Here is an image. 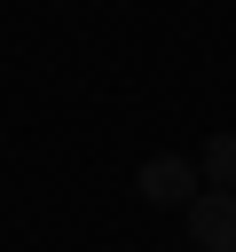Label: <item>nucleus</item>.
I'll use <instances>...</instances> for the list:
<instances>
[{
    "label": "nucleus",
    "instance_id": "7ed1b4c3",
    "mask_svg": "<svg viewBox=\"0 0 236 252\" xmlns=\"http://www.w3.org/2000/svg\"><path fill=\"white\" fill-rule=\"evenodd\" d=\"M197 173H205L212 189H236V134H212L205 158H197Z\"/></svg>",
    "mask_w": 236,
    "mask_h": 252
},
{
    "label": "nucleus",
    "instance_id": "f03ea898",
    "mask_svg": "<svg viewBox=\"0 0 236 252\" xmlns=\"http://www.w3.org/2000/svg\"><path fill=\"white\" fill-rule=\"evenodd\" d=\"M181 213H189V244L197 252H236V189H197Z\"/></svg>",
    "mask_w": 236,
    "mask_h": 252
},
{
    "label": "nucleus",
    "instance_id": "f257e3e1",
    "mask_svg": "<svg viewBox=\"0 0 236 252\" xmlns=\"http://www.w3.org/2000/svg\"><path fill=\"white\" fill-rule=\"evenodd\" d=\"M134 197L173 213V205H189V197H197V165H189L181 150H157V158H142V173H134Z\"/></svg>",
    "mask_w": 236,
    "mask_h": 252
}]
</instances>
